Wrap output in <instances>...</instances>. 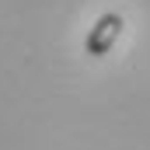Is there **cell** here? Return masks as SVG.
<instances>
[{"mask_svg": "<svg viewBox=\"0 0 150 150\" xmlns=\"http://www.w3.org/2000/svg\"><path fill=\"white\" fill-rule=\"evenodd\" d=\"M119 35H122V18H119V14H101V18L91 25L87 38H84V52H87V56H105L115 45Z\"/></svg>", "mask_w": 150, "mask_h": 150, "instance_id": "obj_1", "label": "cell"}]
</instances>
